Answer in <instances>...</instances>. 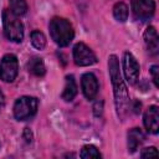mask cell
<instances>
[{
	"label": "cell",
	"mask_w": 159,
	"mask_h": 159,
	"mask_svg": "<svg viewBox=\"0 0 159 159\" xmlns=\"http://www.w3.org/2000/svg\"><path fill=\"white\" fill-rule=\"evenodd\" d=\"M22 138L25 139V142H26V143H31V142H32V139H34V134H32V132H31V129H30L29 127L24 128Z\"/></svg>",
	"instance_id": "cell-21"
},
{
	"label": "cell",
	"mask_w": 159,
	"mask_h": 159,
	"mask_svg": "<svg viewBox=\"0 0 159 159\" xmlns=\"http://www.w3.org/2000/svg\"><path fill=\"white\" fill-rule=\"evenodd\" d=\"M127 138H128L127 144H128V152L129 153H134L139 148V145L144 142V139H145L143 132L139 128H132L128 132Z\"/></svg>",
	"instance_id": "cell-12"
},
{
	"label": "cell",
	"mask_w": 159,
	"mask_h": 159,
	"mask_svg": "<svg viewBox=\"0 0 159 159\" xmlns=\"http://www.w3.org/2000/svg\"><path fill=\"white\" fill-rule=\"evenodd\" d=\"M73 61L77 66L86 67L94 65L97 62V57L94 52L83 42H78L73 47Z\"/></svg>",
	"instance_id": "cell-6"
},
{
	"label": "cell",
	"mask_w": 159,
	"mask_h": 159,
	"mask_svg": "<svg viewBox=\"0 0 159 159\" xmlns=\"http://www.w3.org/2000/svg\"><path fill=\"white\" fill-rule=\"evenodd\" d=\"M134 104H135V106L133 107V111H134V113H139V112H140V103L135 101V102H134Z\"/></svg>",
	"instance_id": "cell-23"
},
{
	"label": "cell",
	"mask_w": 159,
	"mask_h": 159,
	"mask_svg": "<svg viewBox=\"0 0 159 159\" xmlns=\"http://www.w3.org/2000/svg\"><path fill=\"white\" fill-rule=\"evenodd\" d=\"M108 70H109V77L113 86V93H114V103H116V111L118 117L124 120L128 108H129V94L127 86L122 78L120 70H119V62L118 57L116 55H111L108 58Z\"/></svg>",
	"instance_id": "cell-1"
},
{
	"label": "cell",
	"mask_w": 159,
	"mask_h": 159,
	"mask_svg": "<svg viewBox=\"0 0 159 159\" xmlns=\"http://www.w3.org/2000/svg\"><path fill=\"white\" fill-rule=\"evenodd\" d=\"M19 73L17 57L12 53L5 55L0 61V80L4 82H12Z\"/></svg>",
	"instance_id": "cell-5"
},
{
	"label": "cell",
	"mask_w": 159,
	"mask_h": 159,
	"mask_svg": "<svg viewBox=\"0 0 159 159\" xmlns=\"http://www.w3.org/2000/svg\"><path fill=\"white\" fill-rule=\"evenodd\" d=\"M10 11L16 16H22L27 11L26 0H10Z\"/></svg>",
	"instance_id": "cell-16"
},
{
	"label": "cell",
	"mask_w": 159,
	"mask_h": 159,
	"mask_svg": "<svg viewBox=\"0 0 159 159\" xmlns=\"http://www.w3.org/2000/svg\"><path fill=\"white\" fill-rule=\"evenodd\" d=\"M140 157L142 158H150V157H158V152L155 147H148L142 149L140 152Z\"/></svg>",
	"instance_id": "cell-19"
},
{
	"label": "cell",
	"mask_w": 159,
	"mask_h": 159,
	"mask_svg": "<svg viewBox=\"0 0 159 159\" xmlns=\"http://www.w3.org/2000/svg\"><path fill=\"white\" fill-rule=\"evenodd\" d=\"M2 25L5 36L14 42H21L24 39V25L10 10L2 11Z\"/></svg>",
	"instance_id": "cell-3"
},
{
	"label": "cell",
	"mask_w": 159,
	"mask_h": 159,
	"mask_svg": "<svg viewBox=\"0 0 159 159\" xmlns=\"http://www.w3.org/2000/svg\"><path fill=\"white\" fill-rule=\"evenodd\" d=\"M77 94V84H76V80L72 75H67L66 76V83H65V88L63 92L61 94L62 99H65L66 102H71Z\"/></svg>",
	"instance_id": "cell-13"
},
{
	"label": "cell",
	"mask_w": 159,
	"mask_h": 159,
	"mask_svg": "<svg viewBox=\"0 0 159 159\" xmlns=\"http://www.w3.org/2000/svg\"><path fill=\"white\" fill-rule=\"evenodd\" d=\"M143 39H144L147 51L150 55L155 56L159 52V37H158V32H157L155 27L154 26H148L144 31Z\"/></svg>",
	"instance_id": "cell-11"
},
{
	"label": "cell",
	"mask_w": 159,
	"mask_h": 159,
	"mask_svg": "<svg viewBox=\"0 0 159 159\" xmlns=\"http://www.w3.org/2000/svg\"><path fill=\"white\" fill-rule=\"evenodd\" d=\"M39 101L36 97L22 96L16 99L14 104V117L17 120H26L36 114Z\"/></svg>",
	"instance_id": "cell-4"
},
{
	"label": "cell",
	"mask_w": 159,
	"mask_h": 159,
	"mask_svg": "<svg viewBox=\"0 0 159 159\" xmlns=\"http://www.w3.org/2000/svg\"><path fill=\"white\" fill-rule=\"evenodd\" d=\"M50 34L60 47H65L73 40L75 30L68 20L56 16L50 21Z\"/></svg>",
	"instance_id": "cell-2"
},
{
	"label": "cell",
	"mask_w": 159,
	"mask_h": 159,
	"mask_svg": "<svg viewBox=\"0 0 159 159\" xmlns=\"http://www.w3.org/2000/svg\"><path fill=\"white\" fill-rule=\"evenodd\" d=\"M158 72H159V67L157 65H153L150 67V75L153 77V82H154L155 87H159V81H158L159 80V76H158Z\"/></svg>",
	"instance_id": "cell-20"
},
{
	"label": "cell",
	"mask_w": 159,
	"mask_h": 159,
	"mask_svg": "<svg viewBox=\"0 0 159 159\" xmlns=\"http://www.w3.org/2000/svg\"><path fill=\"white\" fill-rule=\"evenodd\" d=\"M113 16L119 22L127 21V19H128V6L122 1L117 2L113 7Z\"/></svg>",
	"instance_id": "cell-15"
},
{
	"label": "cell",
	"mask_w": 159,
	"mask_h": 159,
	"mask_svg": "<svg viewBox=\"0 0 159 159\" xmlns=\"http://www.w3.org/2000/svg\"><path fill=\"white\" fill-rule=\"evenodd\" d=\"M31 43L35 48L37 50H43L46 46V37L45 35L39 31V30H34L31 32Z\"/></svg>",
	"instance_id": "cell-18"
},
{
	"label": "cell",
	"mask_w": 159,
	"mask_h": 159,
	"mask_svg": "<svg viewBox=\"0 0 159 159\" xmlns=\"http://www.w3.org/2000/svg\"><path fill=\"white\" fill-rule=\"evenodd\" d=\"M139 63L137 61V58L130 53V52H124L123 56V71H124V76L125 80L128 81V83L134 84L139 77Z\"/></svg>",
	"instance_id": "cell-8"
},
{
	"label": "cell",
	"mask_w": 159,
	"mask_h": 159,
	"mask_svg": "<svg viewBox=\"0 0 159 159\" xmlns=\"http://www.w3.org/2000/svg\"><path fill=\"white\" fill-rule=\"evenodd\" d=\"M143 123L145 129L149 133L157 134L159 130V108L157 106H150L147 108L144 117H143Z\"/></svg>",
	"instance_id": "cell-10"
},
{
	"label": "cell",
	"mask_w": 159,
	"mask_h": 159,
	"mask_svg": "<svg viewBox=\"0 0 159 159\" xmlns=\"http://www.w3.org/2000/svg\"><path fill=\"white\" fill-rule=\"evenodd\" d=\"M80 157L82 159H92V158L98 159V158H101V153H99V150L94 145L86 144V145L82 147L81 153H80Z\"/></svg>",
	"instance_id": "cell-17"
},
{
	"label": "cell",
	"mask_w": 159,
	"mask_h": 159,
	"mask_svg": "<svg viewBox=\"0 0 159 159\" xmlns=\"http://www.w3.org/2000/svg\"><path fill=\"white\" fill-rule=\"evenodd\" d=\"M102 112H103V102L102 101L101 102L98 101V102H96L93 104V113H94V116L99 117L102 114Z\"/></svg>",
	"instance_id": "cell-22"
},
{
	"label": "cell",
	"mask_w": 159,
	"mask_h": 159,
	"mask_svg": "<svg viewBox=\"0 0 159 159\" xmlns=\"http://www.w3.org/2000/svg\"><path fill=\"white\" fill-rule=\"evenodd\" d=\"M130 6L134 17L140 21L152 19L155 12L154 0H130Z\"/></svg>",
	"instance_id": "cell-7"
},
{
	"label": "cell",
	"mask_w": 159,
	"mask_h": 159,
	"mask_svg": "<svg viewBox=\"0 0 159 159\" xmlns=\"http://www.w3.org/2000/svg\"><path fill=\"white\" fill-rule=\"evenodd\" d=\"M27 71L30 73H32L34 76L42 77L45 75V72H46L43 60L41 57H37V56L30 58V61L27 62Z\"/></svg>",
	"instance_id": "cell-14"
},
{
	"label": "cell",
	"mask_w": 159,
	"mask_h": 159,
	"mask_svg": "<svg viewBox=\"0 0 159 159\" xmlns=\"http://www.w3.org/2000/svg\"><path fill=\"white\" fill-rule=\"evenodd\" d=\"M81 86H82V92H83L84 97L89 101L94 99V97L97 96L98 89H99L97 77L91 72L84 73L81 78Z\"/></svg>",
	"instance_id": "cell-9"
}]
</instances>
